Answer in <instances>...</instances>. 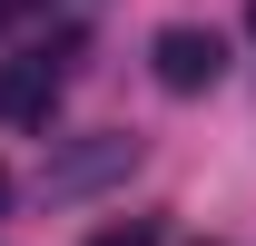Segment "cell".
Segmentation results:
<instances>
[{"mask_svg":"<svg viewBox=\"0 0 256 246\" xmlns=\"http://www.w3.org/2000/svg\"><path fill=\"white\" fill-rule=\"evenodd\" d=\"M148 60H158V89L197 98V89H217L226 40H217V30H197V20H178V30H158V40H148Z\"/></svg>","mask_w":256,"mask_h":246,"instance_id":"obj_1","label":"cell"},{"mask_svg":"<svg viewBox=\"0 0 256 246\" xmlns=\"http://www.w3.org/2000/svg\"><path fill=\"white\" fill-rule=\"evenodd\" d=\"M0 108H10L20 128H50V108H60V60L40 50L30 69H10V79H0Z\"/></svg>","mask_w":256,"mask_h":246,"instance_id":"obj_2","label":"cell"},{"mask_svg":"<svg viewBox=\"0 0 256 246\" xmlns=\"http://www.w3.org/2000/svg\"><path fill=\"white\" fill-rule=\"evenodd\" d=\"M98 246H158V226H108Z\"/></svg>","mask_w":256,"mask_h":246,"instance_id":"obj_3","label":"cell"},{"mask_svg":"<svg viewBox=\"0 0 256 246\" xmlns=\"http://www.w3.org/2000/svg\"><path fill=\"white\" fill-rule=\"evenodd\" d=\"M0 197H10V178H0Z\"/></svg>","mask_w":256,"mask_h":246,"instance_id":"obj_4","label":"cell"},{"mask_svg":"<svg viewBox=\"0 0 256 246\" xmlns=\"http://www.w3.org/2000/svg\"><path fill=\"white\" fill-rule=\"evenodd\" d=\"M246 20H256V0H246Z\"/></svg>","mask_w":256,"mask_h":246,"instance_id":"obj_5","label":"cell"}]
</instances>
